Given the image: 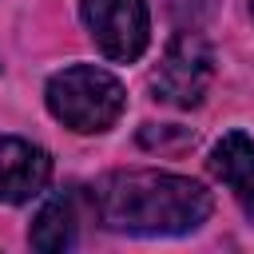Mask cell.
Returning <instances> with one entry per match:
<instances>
[{
	"label": "cell",
	"instance_id": "obj_1",
	"mask_svg": "<svg viewBox=\"0 0 254 254\" xmlns=\"http://www.w3.org/2000/svg\"><path fill=\"white\" fill-rule=\"evenodd\" d=\"M87 198L107 230L135 238L190 234L214 210V198L202 183L167 171H111L91 187Z\"/></svg>",
	"mask_w": 254,
	"mask_h": 254
},
{
	"label": "cell",
	"instance_id": "obj_2",
	"mask_svg": "<svg viewBox=\"0 0 254 254\" xmlns=\"http://www.w3.org/2000/svg\"><path fill=\"white\" fill-rule=\"evenodd\" d=\"M44 99H48V111L64 127H71L79 135H103V131H111L119 123L123 107H127L123 83L111 71L95 67V64H71L64 71H56L48 79Z\"/></svg>",
	"mask_w": 254,
	"mask_h": 254
},
{
	"label": "cell",
	"instance_id": "obj_3",
	"mask_svg": "<svg viewBox=\"0 0 254 254\" xmlns=\"http://www.w3.org/2000/svg\"><path fill=\"white\" fill-rule=\"evenodd\" d=\"M210 79H214V52H210L206 36L198 28H190V32H179L167 44L159 67L151 71V91H155L159 103L190 111L206 99Z\"/></svg>",
	"mask_w": 254,
	"mask_h": 254
},
{
	"label": "cell",
	"instance_id": "obj_4",
	"mask_svg": "<svg viewBox=\"0 0 254 254\" xmlns=\"http://www.w3.org/2000/svg\"><path fill=\"white\" fill-rule=\"evenodd\" d=\"M79 16H83L95 48L115 64H135L151 44L147 0H83Z\"/></svg>",
	"mask_w": 254,
	"mask_h": 254
},
{
	"label": "cell",
	"instance_id": "obj_5",
	"mask_svg": "<svg viewBox=\"0 0 254 254\" xmlns=\"http://www.w3.org/2000/svg\"><path fill=\"white\" fill-rule=\"evenodd\" d=\"M52 179V155L20 135H0V202L20 206Z\"/></svg>",
	"mask_w": 254,
	"mask_h": 254
},
{
	"label": "cell",
	"instance_id": "obj_6",
	"mask_svg": "<svg viewBox=\"0 0 254 254\" xmlns=\"http://www.w3.org/2000/svg\"><path fill=\"white\" fill-rule=\"evenodd\" d=\"M210 175L234 194L242 214L254 222V139L246 131H226L210 147Z\"/></svg>",
	"mask_w": 254,
	"mask_h": 254
},
{
	"label": "cell",
	"instance_id": "obj_7",
	"mask_svg": "<svg viewBox=\"0 0 254 254\" xmlns=\"http://www.w3.org/2000/svg\"><path fill=\"white\" fill-rule=\"evenodd\" d=\"M75 222H79L75 190H64V194L48 198V202L40 206V214L32 218V226H28V242H32V250H40V254L71 250V246H75Z\"/></svg>",
	"mask_w": 254,
	"mask_h": 254
},
{
	"label": "cell",
	"instance_id": "obj_8",
	"mask_svg": "<svg viewBox=\"0 0 254 254\" xmlns=\"http://www.w3.org/2000/svg\"><path fill=\"white\" fill-rule=\"evenodd\" d=\"M214 4H218V0H171V12H175L183 24L194 28V24H202V20L214 12Z\"/></svg>",
	"mask_w": 254,
	"mask_h": 254
}]
</instances>
